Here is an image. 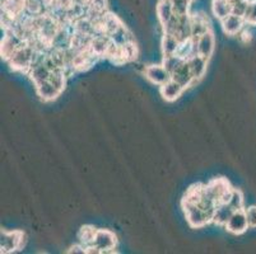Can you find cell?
<instances>
[{"label": "cell", "mask_w": 256, "mask_h": 254, "mask_svg": "<svg viewBox=\"0 0 256 254\" xmlns=\"http://www.w3.org/2000/svg\"><path fill=\"white\" fill-rule=\"evenodd\" d=\"M34 55H36V50H34V46H32L31 43L27 42L26 45H23L22 47L18 48V50L10 56V59H9L8 61L13 69L28 73V70L31 69L32 64H34Z\"/></svg>", "instance_id": "6da1fadb"}, {"label": "cell", "mask_w": 256, "mask_h": 254, "mask_svg": "<svg viewBox=\"0 0 256 254\" xmlns=\"http://www.w3.org/2000/svg\"><path fill=\"white\" fill-rule=\"evenodd\" d=\"M118 239L112 232L106 229H97L93 239V246L87 249V253H114Z\"/></svg>", "instance_id": "7a4b0ae2"}, {"label": "cell", "mask_w": 256, "mask_h": 254, "mask_svg": "<svg viewBox=\"0 0 256 254\" xmlns=\"http://www.w3.org/2000/svg\"><path fill=\"white\" fill-rule=\"evenodd\" d=\"M204 190H206V195L210 196L217 204H222V202L228 201L234 188L230 186L226 179L218 178L210 181L208 185H204Z\"/></svg>", "instance_id": "3957f363"}, {"label": "cell", "mask_w": 256, "mask_h": 254, "mask_svg": "<svg viewBox=\"0 0 256 254\" xmlns=\"http://www.w3.org/2000/svg\"><path fill=\"white\" fill-rule=\"evenodd\" d=\"M184 211H185L186 220H188V225L195 229L206 227V224L213 223L210 216L204 211L199 205H190V206H184Z\"/></svg>", "instance_id": "277c9868"}, {"label": "cell", "mask_w": 256, "mask_h": 254, "mask_svg": "<svg viewBox=\"0 0 256 254\" xmlns=\"http://www.w3.org/2000/svg\"><path fill=\"white\" fill-rule=\"evenodd\" d=\"M144 75H146V80H150V83L160 87L162 84L167 83L171 79V74L167 71L166 67L160 64H150L144 66Z\"/></svg>", "instance_id": "5b68a950"}, {"label": "cell", "mask_w": 256, "mask_h": 254, "mask_svg": "<svg viewBox=\"0 0 256 254\" xmlns=\"http://www.w3.org/2000/svg\"><path fill=\"white\" fill-rule=\"evenodd\" d=\"M248 216H246L245 209L244 210H237L232 214V216L230 218L228 223L226 224V229L228 233L234 235H240L242 233H245L248 229Z\"/></svg>", "instance_id": "8992f818"}, {"label": "cell", "mask_w": 256, "mask_h": 254, "mask_svg": "<svg viewBox=\"0 0 256 254\" xmlns=\"http://www.w3.org/2000/svg\"><path fill=\"white\" fill-rule=\"evenodd\" d=\"M194 41H195V50H196L198 55L204 56V57L208 60L210 59L212 55H213L214 52V48H216V38H214L213 32L212 31L206 32V34L198 37V38H195Z\"/></svg>", "instance_id": "52a82bcc"}, {"label": "cell", "mask_w": 256, "mask_h": 254, "mask_svg": "<svg viewBox=\"0 0 256 254\" xmlns=\"http://www.w3.org/2000/svg\"><path fill=\"white\" fill-rule=\"evenodd\" d=\"M23 242V233L20 232H2L0 248L3 253H12L20 248Z\"/></svg>", "instance_id": "ba28073f"}, {"label": "cell", "mask_w": 256, "mask_h": 254, "mask_svg": "<svg viewBox=\"0 0 256 254\" xmlns=\"http://www.w3.org/2000/svg\"><path fill=\"white\" fill-rule=\"evenodd\" d=\"M184 92H185V88L180 85L178 81H174V79H170L167 83L162 84L160 87V97L164 98L166 102L178 101Z\"/></svg>", "instance_id": "9c48e42d"}, {"label": "cell", "mask_w": 256, "mask_h": 254, "mask_svg": "<svg viewBox=\"0 0 256 254\" xmlns=\"http://www.w3.org/2000/svg\"><path fill=\"white\" fill-rule=\"evenodd\" d=\"M220 23H222L223 31L228 36H237L246 25L245 18L236 14H230L227 18L220 20Z\"/></svg>", "instance_id": "30bf717a"}, {"label": "cell", "mask_w": 256, "mask_h": 254, "mask_svg": "<svg viewBox=\"0 0 256 254\" xmlns=\"http://www.w3.org/2000/svg\"><path fill=\"white\" fill-rule=\"evenodd\" d=\"M171 79H174V81H178L180 85H182L184 88L192 87V84H195L194 76H192V71H190V67H188V61H184L178 69L174 70V73L171 74Z\"/></svg>", "instance_id": "8fae6325"}, {"label": "cell", "mask_w": 256, "mask_h": 254, "mask_svg": "<svg viewBox=\"0 0 256 254\" xmlns=\"http://www.w3.org/2000/svg\"><path fill=\"white\" fill-rule=\"evenodd\" d=\"M190 67V71H192V76H194L195 81H199L200 79L203 78L204 74L206 71V67H208V59H206L204 56H200L198 53L192 55L190 59L186 60Z\"/></svg>", "instance_id": "7c38bea8"}, {"label": "cell", "mask_w": 256, "mask_h": 254, "mask_svg": "<svg viewBox=\"0 0 256 254\" xmlns=\"http://www.w3.org/2000/svg\"><path fill=\"white\" fill-rule=\"evenodd\" d=\"M210 31V23L208 17L204 13H196L192 15V38L203 36L206 32Z\"/></svg>", "instance_id": "4fadbf2b"}, {"label": "cell", "mask_w": 256, "mask_h": 254, "mask_svg": "<svg viewBox=\"0 0 256 254\" xmlns=\"http://www.w3.org/2000/svg\"><path fill=\"white\" fill-rule=\"evenodd\" d=\"M28 76L31 78V80L34 81V87L38 85V84L44 83V81L48 80L51 75V70L48 69V65L45 62H40V64H34L31 66V69L28 70Z\"/></svg>", "instance_id": "5bb4252c"}, {"label": "cell", "mask_w": 256, "mask_h": 254, "mask_svg": "<svg viewBox=\"0 0 256 254\" xmlns=\"http://www.w3.org/2000/svg\"><path fill=\"white\" fill-rule=\"evenodd\" d=\"M110 43H111L110 37L104 33H98L96 34V36H93L92 41H90V50L92 51L94 55L98 56V57H101V56H106Z\"/></svg>", "instance_id": "9a60e30c"}, {"label": "cell", "mask_w": 256, "mask_h": 254, "mask_svg": "<svg viewBox=\"0 0 256 254\" xmlns=\"http://www.w3.org/2000/svg\"><path fill=\"white\" fill-rule=\"evenodd\" d=\"M36 92L37 95H38L44 102L54 101V99H56V98L62 94V92H60L50 80H46L44 81V83L36 85Z\"/></svg>", "instance_id": "2e32d148"}, {"label": "cell", "mask_w": 256, "mask_h": 254, "mask_svg": "<svg viewBox=\"0 0 256 254\" xmlns=\"http://www.w3.org/2000/svg\"><path fill=\"white\" fill-rule=\"evenodd\" d=\"M156 13H157L158 22L160 25H164L171 20V18L174 15V5H172L171 0H160L156 8Z\"/></svg>", "instance_id": "e0dca14e"}, {"label": "cell", "mask_w": 256, "mask_h": 254, "mask_svg": "<svg viewBox=\"0 0 256 254\" xmlns=\"http://www.w3.org/2000/svg\"><path fill=\"white\" fill-rule=\"evenodd\" d=\"M180 43L181 42L178 41L174 34L164 33L162 34V38H160V50H162V55H176L178 47H180Z\"/></svg>", "instance_id": "ac0fdd59"}, {"label": "cell", "mask_w": 256, "mask_h": 254, "mask_svg": "<svg viewBox=\"0 0 256 254\" xmlns=\"http://www.w3.org/2000/svg\"><path fill=\"white\" fill-rule=\"evenodd\" d=\"M234 213V210L226 202L217 205V209L214 211L213 215V223L218 224V225H222L226 227V224L228 223L230 218L232 216V214Z\"/></svg>", "instance_id": "d6986e66"}, {"label": "cell", "mask_w": 256, "mask_h": 254, "mask_svg": "<svg viewBox=\"0 0 256 254\" xmlns=\"http://www.w3.org/2000/svg\"><path fill=\"white\" fill-rule=\"evenodd\" d=\"M108 37H110L111 41L118 46H124L126 45V43H130V42H136V38H134L132 33L124 24H121L120 27H118L114 33H111Z\"/></svg>", "instance_id": "ffe728a7"}, {"label": "cell", "mask_w": 256, "mask_h": 254, "mask_svg": "<svg viewBox=\"0 0 256 254\" xmlns=\"http://www.w3.org/2000/svg\"><path fill=\"white\" fill-rule=\"evenodd\" d=\"M212 10H213L214 17L220 20H223L230 14H232V6L228 0H213Z\"/></svg>", "instance_id": "44dd1931"}, {"label": "cell", "mask_w": 256, "mask_h": 254, "mask_svg": "<svg viewBox=\"0 0 256 254\" xmlns=\"http://www.w3.org/2000/svg\"><path fill=\"white\" fill-rule=\"evenodd\" d=\"M96 228L93 227H83L79 230V243L86 247V249L90 248L93 246V239H94V234H96Z\"/></svg>", "instance_id": "7402d4cb"}, {"label": "cell", "mask_w": 256, "mask_h": 254, "mask_svg": "<svg viewBox=\"0 0 256 254\" xmlns=\"http://www.w3.org/2000/svg\"><path fill=\"white\" fill-rule=\"evenodd\" d=\"M195 53H196V50H195V41L192 38V39H188V41L181 42L180 47H178V53H176V55L180 56L181 59L188 60L190 59L192 55H195Z\"/></svg>", "instance_id": "603a6c76"}, {"label": "cell", "mask_w": 256, "mask_h": 254, "mask_svg": "<svg viewBox=\"0 0 256 254\" xmlns=\"http://www.w3.org/2000/svg\"><path fill=\"white\" fill-rule=\"evenodd\" d=\"M184 61H186V60L181 59L178 55H170V56H164V57H162V61L160 62H162V65L166 67L167 71H168L170 74H172L174 70L178 69V67L182 64Z\"/></svg>", "instance_id": "cb8c5ba5"}, {"label": "cell", "mask_w": 256, "mask_h": 254, "mask_svg": "<svg viewBox=\"0 0 256 254\" xmlns=\"http://www.w3.org/2000/svg\"><path fill=\"white\" fill-rule=\"evenodd\" d=\"M226 204L230 205L234 211L245 209V201H244V196H242L241 191L234 190V188L231 192V196H230V199H228V201Z\"/></svg>", "instance_id": "d4e9b609"}, {"label": "cell", "mask_w": 256, "mask_h": 254, "mask_svg": "<svg viewBox=\"0 0 256 254\" xmlns=\"http://www.w3.org/2000/svg\"><path fill=\"white\" fill-rule=\"evenodd\" d=\"M172 5H174V14L182 15V14H188L190 5L194 0H171Z\"/></svg>", "instance_id": "484cf974"}, {"label": "cell", "mask_w": 256, "mask_h": 254, "mask_svg": "<svg viewBox=\"0 0 256 254\" xmlns=\"http://www.w3.org/2000/svg\"><path fill=\"white\" fill-rule=\"evenodd\" d=\"M245 22L248 25H256V0H250L248 1V10H246Z\"/></svg>", "instance_id": "4316f807"}, {"label": "cell", "mask_w": 256, "mask_h": 254, "mask_svg": "<svg viewBox=\"0 0 256 254\" xmlns=\"http://www.w3.org/2000/svg\"><path fill=\"white\" fill-rule=\"evenodd\" d=\"M88 8L96 9V10L106 13L107 11V0H90L87 4Z\"/></svg>", "instance_id": "83f0119b"}, {"label": "cell", "mask_w": 256, "mask_h": 254, "mask_svg": "<svg viewBox=\"0 0 256 254\" xmlns=\"http://www.w3.org/2000/svg\"><path fill=\"white\" fill-rule=\"evenodd\" d=\"M246 216H248V227L256 228V206H250L245 209Z\"/></svg>", "instance_id": "f1b7e54d"}, {"label": "cell", "mask_w": 256, "mask_h": 254, "mask_svg": "<svg viewBox=\"0 0 256 254\" xmlns=\"http://www.w3.org/2000/svg\"><path fill=\"white\" fill-rule=\"evenodd\" d=\"M68 253H87V249L82 244H76V246L70 247V249L68 251Z\"/></svg>", "instance_id": "f546056e"}]
</instances>
